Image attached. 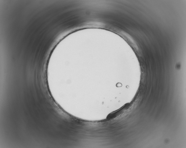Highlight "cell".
<instances>
[{"instance_id": "1", "label": "cell", "mask_w": 186, "mask_h": 148, "mask_svg": "<svg viewBox=\"0 0 186 148\" xmlns=\"http://www.w3.org/2000/svg\"><path fill=\"white\" fill-rule=\"evenodd\" d=\"M127 107V106H125L121 109L112 112L107 116V119L108 120H111L116 118L124 112Z\"/></svg>"}]
</instances>
